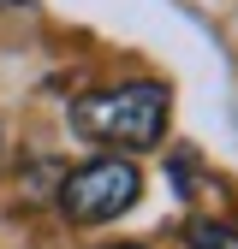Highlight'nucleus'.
Here are the masks:
<instances>
[{"label": "nucleus", "instance_id": "nucleus-1", "mask_svg": "<svg viewBox=\"0 0 238 249\" xmlns=\"http://www.w3.org/2000/svg\"><path fill=\"white\" fill-rule=\"evenodd\" d=\"M72 131L101 142V148H125V154H149L161 148L167 137V119H173V95L167 83L155 77H131V83H107V89H89L66 107Z\"/></svg>", "mask_w": 238, "mask_h": 249}, {"label": "nucleus", "instance_id": "nucleus-2", "mask_svg": "<svg viewBox=\"0 0 238 249\" xmlns=\"http://www.w3.org/2000/svg\"><path fill=\"white\" fill-rule=\"evenodd\" d=\"M143 196V172L131 160H119V154H96V160H83L72 172H60V213H66L72 226H107L119 213H131Z\"/></svg>", "mask_w": 238, "mask_h": 249}, {"label": "nucleus", "instance_id": "nucleus-3", "mask_svg": "<svg viewBox=\"0 0 238 249\" xmlns=\"http://www.w3.org/2000/svg\"><path fill=\"white\" fill-rule=\"evenodd\" d=\"M185 249H238V226L197 213V220H185Z\"/></svg>", "mask_w": 238, "mask_h": 249}, {"label": "nucleus", "instance_id": "nucleus-4", "mask_svg": "<svg viewBox=\"0 0 238 249\" xmlns=\"http://www.w3.org/2000/svg\"><path fill=\"white\" fill-rule=\"evenodd\" d=\"M113 249H143V243H113Z\"/></svg>", "mask_w": 238, "mask_h": 249}, {"label": "nucleus", "instance_id": "nucleus-5", "mask_svg": "<svg viewBox=\"0 0 238 249\" xmlns=\"http://www.w3.org/2000/svg\"><path fill=\"white\" fill-rule=\"evenodd\" d=\"M6 6H30V0H6Z\"/></svg>", "mask_w": 238, "mask_h": 249}, {"label": "nucleus", "instance_id": "nucleus-6", "mask_svg": "<svg viewBox=\"0 0 238 249\" xmlns=\"http://www.w3.org/2000/svg\"><path fill=\"white\" fill-rule=\"evenodd\" d=\"M0 154H6V137H0Z\"/></svg>", "mask_w": 238, "mask_h": 249}]
</instances>
